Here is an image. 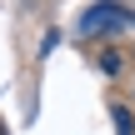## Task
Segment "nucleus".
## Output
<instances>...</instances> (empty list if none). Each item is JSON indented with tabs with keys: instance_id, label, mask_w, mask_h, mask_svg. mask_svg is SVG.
<instances>
[{
	"instance_id": "1",
	"label": "nucleus",
	"mask_w": 135,
	"mask_h": 135,
	"mask_svg": "<svg viewBox=\"0 0 135 135\" xmlns=\"http://www.w3.org/2000/svg\"><path fill=\"white\" fill-rule=\"evenodd\" d=\"M80 30L85 35H125V30H135V15L125 5H115V0H100V5H90L80 15Z\"/></svg>"
},
{
	"instance_id": "2",
	"label": "nucleus",
	"mask_w": 135,
	"mask_h": 135,
	"mask_svg": "<svg viewBox=\"0 0 135 135\" xmlns=\"http://www.w3.org/2000/svg\"><path fill=\"white\" fill-rule=\"evenodd\" d=\"M110 115H115V135H135V120L125 105H110Z\"/></svg>"
},
{
	"instance_id": "3",
	"label": "nucleus",
	"mask_w": 135,
	"mask_h": 135,
	"mask_svg": "<svg viewBox=\"0 0 135 135\" xmlns=\"http://www.w3.org/2000/svg\"><path fill=\"white\" fill-rule=\"evenodd\" d=\"M100 70H105V75H120V55L105 50V55H100Z\"/></svg>"
}]
</instances>
